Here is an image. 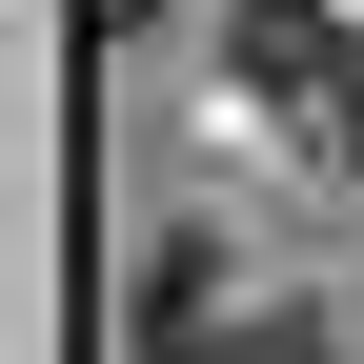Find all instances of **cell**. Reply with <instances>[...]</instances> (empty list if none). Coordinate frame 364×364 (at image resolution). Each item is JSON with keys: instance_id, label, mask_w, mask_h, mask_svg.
Here are the masks:
<instances>
[{"instance_id": "obj_1", "label": "cell", "mask_w": 364, "mask_h": 364, "mask_svg": "<svg viewBox=\"0 0 364 364\" xmlns=\"http://www.w3.org/2000/svg\"><path fill=\"white\" fill-rule=\"evenodd\" d=\"M243 81H263L284 122H344V102H364V81H344V21H324V0H243Z\"/></svg>"}, {"instance_id": "obj_2", "label": "cell", "mask_w": 364, "mask_h": 364, "mask_svg": "<svg viewBox=\"0 0 364 364\" xmlns=\"http://www.w3.org/2000/svg\"><path fill=\"white\" fill-rule=\"evenodd\" d=\"M122 21H142V0H122Z\"/></svg>"}]
</instances>
